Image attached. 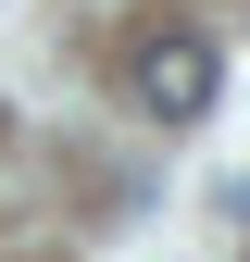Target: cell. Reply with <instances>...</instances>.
I'll return each instance as SVG.
<instances>
[{
  "instance_id": "obj_1",
  "label": "cell",
  "mask_w": 250,
  "mask_h": 262,
  "mask_svg": "<svg viewBox=\"0 0 250 262\" xmlns=\"http://www.w3.org/2000/svg\"><path fill=\"white\" fill-rule=\"evenodd\" d=\"M125 88H138V113H150V125H200V113H213V88H225V62H213L200 25H150V38L125 50Z\"/></svg>"
}]
</instances>
